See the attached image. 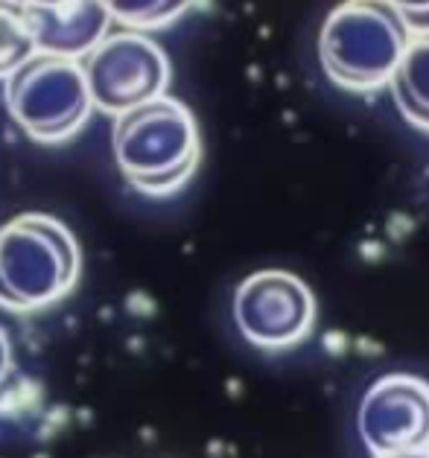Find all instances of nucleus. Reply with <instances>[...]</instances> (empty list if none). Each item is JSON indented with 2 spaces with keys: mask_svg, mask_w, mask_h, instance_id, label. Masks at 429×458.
I'll use <instances>...</instances> for the list:
<instances>
[{
  "mask_svg": "<svg viewBox=\"0 0 429 458\" xmlns=\"http://www.w3.org/2000/svg\"><path fill=\"white\" fill-rule=\"evenodd\" d=\"M111 141L126 182L146 196L181 190L202 158L199 126L190 108L167 94L117 117Z\"/></svg>",
  "mask_w": 429,
  "mask_h": 458,
  "instance_id": "nucleus-1",
  "label": "nucleus"
},
{
  "mask_svg": "<svg viewBox=\"0 0 429 458\" xmlns=\"http://www.w3.org/2000/svg\"><path fill=\"white\" fill-rule=\"evenodd\" d=\"M412 30L388 0H345L319 35V58L330 82L345 91L388 85L409 47Z\"/></svg>",
  "mask_w": 429,
  "mask_h": 458,
  "instance_id": "nucleus-2",
  "label": "nucleus"
},
{
  "mask_svg": "<svg viewBox=\"0 0 429 458\" xmlns=\"http://www.w3.org/2000/svg\"><path fill=\"white\" fill-rule=\"evenodd\" d=\"M79 274L73 234L53 216L24 213L0 228V307L30 312L65 298Z\"/></svg>",
  "mask_w": 429,
  "mask_h": 458,
  "instance_id": "nucleus-3",
  "label": "nucleus"
},
{
  "mask_svg": "<svg viewBox=\"0 0 429 458\" xmlns=\"http://www.w3.org/2000/svg\"><path fill=\"white\" fill-rule=\"evenodd\" d=\"M12 120L38 144H62L91 117V94L76 58L35 53L6 79Z\"/></svg>",
  "mask_w": 429,
  "mask_h": 458,
  "instance_id": "nucleus-4",
  "label": "nucleus"
},
{
  "mask_svg": "<svg viewBox=\"0 0 429 458\" xmlns=\"http://www.w3.org/2000/svg\"><path fill=\"white\" fill-rule=\"evenodd\" d=\"M79 68L91 103L114 117L164 96L169 85V58L143 32L105 35Z\"/></svg>",
  "mask_w": 429,
  "mask_h": 458,
  "instance_id": "nucleus-5",
  "label": "nucleus"
},
{
  "mask_svg": "<svg viewBox=\"0 0 429 458\" xmlns=\"http://www.w3.org/2000/svg\"><path fill=\"white\" fill-rule=\"evenodd\" d=\"M233 322L255 348L286 350L316 324V298L286 272H257L233 295Z\"/></svg>",
  "mask_w": 429,
  "mask_h": 458,
  "instance_id": "nucleus-6",
  "label": "nucleus"
},
{
  "mask_svg": "<svg viewBox=\"0 0 429 458\" xmlns=\"http://www.w3.org/2000/svg\"><path fill=\"white\" fill-rule=\"evenodd\" d=\"M359 435L377 458L429 450V383L388 374L359 406Z\"/></svg>",
  "mask_w": 429,
  "mask_h": 458,
  "instance_id": "nucleus-7",
  "label": "nucleus"
},
{
  "mask_svg": "<svg viewBox=\"0 0 429 458\" xmlns=\"http://www.w3.org/2000/svg\"><path fill=\"white\" fill-rule=\"evenodd\" d=\"M35 50L62 58H79L105 38L111 18L100 0H65L58 6H30Z\"/></svg>",
  "mask_w": 429,
  "mask_h": 458,
  "instance_id": "nucleus-8",
  "label": "nucleus"
},
{
  "mask_svg": "<svg viewBox=\"0 0 429 458\" xmlns=\"http://www.w3.org/2000/svg\"><path fill=\"white\" fill-rule=\"evenodd\" d=\"M388 85L406 120L429 129V32L409 38V47Z\"/></svg>",
  "mask_w": 429,
  "mask_h": 458,
  "instance_id": "nucleus-9",
  "label": "nucleus"
},
{
  "mask_svg": "<svg viewBox=\"0 0 429 458\" xmlns=\"http://www.w3.org/2000/svg\"><path fill=\"white\" fill-rule=\"evenodd\" d=\"M35 38L24 0H0V79H9L35 56Z\"/></svg>",
  "mask_w": 429,
  "mask_h": 458,
  "instance_id": "nucleus-10",
  "label": "nucleus"
},
{
  "mask_svg": "<svg viewBox=\"0 0 429 458\" xmlns=\"http://www.w3.org/2000/svg\"><path fill=\"white\" fill-rule=\"evenodd\" d=\"M196 0H100L111 21H120L132 32L158 30L181 18Z\"/></svg>",
  "mask_w": 429,
  "mask_h": 458,
  "instance_id": "nucleus-11",
  "label": "nucleus"
},
{
  "mask_svg": "<svg viewBox=\"0 0 429 458\" xmlns=\"http://www.w3.org/2000/svg\"><path fill=\"white\" fill-rule=\"evenodd\" d=\"M388 4L400 12L412 35L429 32V0H388Z\"/></svg>",
  "mask_w": 429,
  "mask_h": 458,
  "instance_id": "nucleus-12",
  "label": "nucleus"
},
{
  "mask_svg": "<svg viewBox=\"0 0 429 458\" xmlns=\"http://www.w3.org/2000/svg\"><path fill=\"white\" fill-rule=\"evenodd\" d=\"M6 371H9V338H6L4 327H0V383H4Z\"/></svg>",
  "mask_w": 429,
  "mask_h": 458,
  "instance_id": "nucleus-13",
  "label": "nucleus"
},
{
  "mask_svg": "<svg viewBox=\"0 0 429 458\" xmlns=\"http://www.w3.org/2000/svg\"><path fill=\"white\" fill-rule=\"evenodd\" d=\"M383 458H429V450H415V452H400V455H383Z\"/></svg>",
  "mask_w": 429,
  "mask_h": 458,
  "instance_id": "nucleus-14",
  "label": "nucleus"
},
{
  "mask_svg": "<svg viewBox=\"0 0 429 458\" xmlns=\"http://www.w3.org/2000/svg\"><path fill=\"white\" fill-rule=\"evenodd\" d=\"M24 4H30V6H58V4H65V0H24Z\"/></svg>",
  "mask_w": 429,
  "mask_h": 458,
  "instance_id": "nucleus-15",
  "label": "nucleus"
}]
</instances>
